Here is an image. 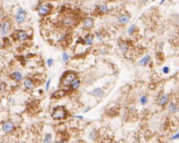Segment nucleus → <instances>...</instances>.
<instances>
[{
  "label": "nucleus",
  "mask_w": 179,
  "mask_h": 143,
  "mask_svg": "<svg viewBox=\"0 0 179 143\" xmlns=\"http://www.w3.org/2000/svg\"><path fill=\"white\" fill-rule=\"evenodd\" d=\"M67 115V112L63 107H57L54 110L52 113V118L54 120H61L65 118Z\"/></svg>",
  "instance_id": "1"
},
{
  "label": "nucleus",
  "mask_w": 179,
  "mask_h": 143,
  "mask_svg": "<svg viewBox=\"0 0 179 143\" xmlns=\"http://www.w3.org/2000/svg\"><path fill=\"white\" fill-rule=\"evenodd\" d=\"M77 75L73 72H70L66 74L62 80V84L64 86H70L74 80H76Z\"/></svg>",
  "instance_id": "2"
},
{
  "label": "nucleus",
  "mask_w": 179,
  "mask_h": 143,
  "mask_svg": "<svg viewBox=\"0 0 179 143\" xmlns=\"http://www.w3.org/2000/svg\"><path fill=\"white\" fill-rule=\"evenodd\" d=\"M75 23H76V20L73 16L68 15L63 18L62 24L65 27H72V26H74Z\"/></svg>",
  "instance_id": "3"
},
{
  "label": "nucleus",
  "mask_w": 179,
  "mask_h": 143,
  "mask_svg": "<svg viewBox=\"0 0 179 143\" xmlns=\"http://www.w3.org/2000/svg\"><path fill=\"white\" fill-rule=\"evenodd\" d=\"M51 7L49 4H43L38 8V14L40 16H45L51 13Z\"/></svg>",
  "instance_id": "4"
},
{
  "label": "nucleus",
  "mask_w": 179,
  "mask_h": 143,
  "mask_svg": "<svg viewBox=\"0 0 179 143\" xmlns=\"http://www.w3.org/2000/svg\"><path fill=\"white\" fill-rule=\"evenodd\" d=\"M11 27V23L8 20H4L1 23V35L2 37L5 36L8 33Z\"/></svg>",
  "instance_id": "5"
},
{
  "label": "nucleus",
  "mask_w": 179,
  "mask_h": 143,
  "mask_svg": "<svg viewBox=\"0 0 179 143\" xmlns=\"http://www.w3.org/2000/svg\"><path fill=\"white\" fill-rule=\"evenodd\" d=\"M14 129V125L11 121H6L3 125V130L6 133L11 132Z\"/></svg>",
  "instance_id": "6"
},
{
  "label": "nucleus",
  "mask_w": 179,
  "mask_h": 143,
  "mask_svg": "<svg viewBox=\"0 0 179 143\" xmlns=\"http://www.w3.org/2000/svg\"><path fill=\"white\" fill-rule=\"evenodd\" d=\"M117 20L119 23L121 24H126L130 22V16L129 15H121L117 18Z\"/></svg>",
  "instance_id": "7"
},
{
  "label": "nucleus",
  "mask_w": 179,
  "mask_h": 143,
  "mask_svg": "<svg viewBox=\"0 0 179 143\" xmlns=\"http://www.w3.org/2000/svg\"><path fill=\"white\" fill-rule=\"evenodd\" d=\"M168 100H169V96L168 94H164V95H162L160 98L159 101H158V104L160 106L164 107L165 104H167V103L168 102Z\"/></svg>",
  "instance_id": "8"
},
{
  "label": "nucleus",
  "mask_w": 179,
  "mask_h": 143,
  "mask_svg": "<svg viewBox=\"0 0 179 143\" xmlns=\"http://www.w3.org/2000/svg\"><path fill=\"white\" fill-rule=\"evenodd\" d=\"M168 110L170 113L172 114H175L179 111V107L178 104H174L173 102H170L169 106H168Z\"/></svg>",
  "instance_id": "9"
},
{
  "label": "nucleus",
  "mask_w": 179,
  "mask_h": 143,
  "mask_svg": "<svg viewBox=\"0 0 179 143\" xmlns=\"http://www.w3.org/2000/svg\"><path fill=\"white\" fill-rule=\"evenodd\" d=\"M93 26V20H91V18H87L85 20L84 23H83V27L85 29L91 28Z\"/></svg>",
  "instance_id": "10"
},
{
  "label": "nucleus",
  "mask_w": 179,
  "mask_h": 143,
  "mask_svg": "<svg viewBox=\"0 0 179 143\" xmlns=\"http://www.w3.org/2000/svg\"><path fill=\"white\" fill-rule=\"evenodd\" d=\"M27 38H28V34H27V33L24 32V31H20V33L17 34V39H19L20 41L26 40Z\"/></svg>",
  "instance_id": "11"
},
{
  "label": "nucleus",
  "mask_w": 179,
  "mask_h": 143,
  "mask_svg": "<svg viewBox=\"0 0 179 143\" xmlns=\"http://www.w3.org/2000/svg\"><path fill=\"white\" fill-rule=\"evenodd\" d=\"M91 94H93V95L96 96V97H102V96H104L105 94V92H104V91L102 90V88H95V90L92 91V92Z\"/></svg>",
  "instance_id": "12"
},
{
  "label": "nucleus",
  "mask_w": 179,
  "mask_h": 143,
  "mask_svg": "<svg viewBox=\"0 0 179 143\" xmlns=\"http://www.w3.org/2000/svg\"><path fill=\"white\" fill-rule=\"evenodd\" d=\"M26 14L25 13H16V20L18 23H23V21L26 20Z\"/></svg>",
  "instance_id": "13"
},
{
  "label": "nucleus",
  "mask_w": 179,
  "mask_h": 143,
  "mask_svg": "<svg viewBox=\"0 0 179 143\" xmlns=\"http://www.w3.org/2000/svg\"><path fill=\"white\" fill-rule=\"evenodd\" d=\"M23 84L27 89H33L34 87V84L33 83L30 79H26L24 82H23Z\"/></svg>",
  "instance_id": "14"
},
{
  "label": "nucleus",
  "mask_w": 179,
  "mask_h": 143,
  "mask_svg": "<svg viewBox=\"0 0 179 143\" xmlns=\"http://www.w3.org/2000/svg\"><path fill=\"white\" fill-rule=\"evenodd\" d=\"M150 60H151V56H150L149 54H147V55H145L143 57V59L140 60V65H142V66H145V65L147 64Z\"/></svg>",
  "instance_id": "15"
},
{
  "label": "nucleus",
  "mask_w": 179,
  "mask_h": 143,
  "mask_svg": "<svg viewBox=\"0 0 179 143\" xmlns=\"http://www.w3.org/2000/svg\"><path fill=\"white\" fill-rule=\"evenodd\" d=\"M13 78L14 79L15 81H22V79H23V75L21 74V73L19 72V71H16L14 73H13Z\"/></svg>",
  "instance_id": "16"
},
{
  "label": "nucleus",
  "mask_w": 179,
  "mask_h": 143,
  "mask_svg": "<svg viewBox=\"0 0 179 143\" xmlns=\"http://www.w3.org/2000/svg\"><path fill=\"white\" fill-rule=\"evenodd\" d=\"M79 86H80V81L79 80H78V79L74 80V81L72 82V83L71 84V85H70L71 89V90H73V91L77 90V89L79 87Z\"/></svg>",
  "instance_id": "17"
},
{
  "label": "nucleus",
  "mask_w": 179,
  "mask_h": 143,
  "mask_svg": "<svg viewBox=\"0 0 179 143\" xmlns=\"http://www.w3.org/2000/svg\"><path fill=\"white\" fill-rule=\"evenodd\" d=\"M119 48L120 51H122V52H126L128 51L129 49V46L126 42H121L119 44Z\"/></svg>",
  "instance_id": "18"
},
{
  "label": "nucleus",
  "mask_w": 179,
  "mask_h": 143,
  "mask_svg": "<svg viewBox=\"0 0 179 143\" xmlns=\"http://www.w3.org/2000/svg\"><path fill=\"white\" fill-rule=\"evenodd\" d=\"M65 94V91L64 90H58L56 92H54V97H56V98H61L63 96H64Z\"/></svg>",
  "instance_id": "19"
},
{
  "label": "nucleus",
  "mask_w": 179,
  "mask_h": 143,
  "mask_svg": "<svg viewBox=\"0 0 179 143\" xmlns=\"http://www.w3.org/2000/svg\"><path fill=\"white\" fill-rule=\"evenodd\" d=\"M98 9H99L101 12H102V13H105V12L109 11L108 6H106V5H105V4H103V5H100V6H99Z\"/></svg>",
  "instance_id": "20"
},
{
  "label": "nucleus",
  "mask_w": 179,
  "mask_h": 143,
  "mask_svg": "<svg viewBox=\"0 0 179 143\" xmlns=\"http://www.w3.org/2000/svg\"><path fill=\"white\" fill-rule=\"evenodd\" d=\"M136 25H131L130 26V28L128 29V30H127V33L129 35H133V34L135 33V31H136Z\"/></svg>",
  "instance_id": "21"
},
{
  "label": "nucleus",
  "mask_w": 179,
  "mask_h": 143,
  "mask_svg": "<svg viewBox=\"0 0 179 143\" xmlns=\"http://www.w3.org/2000/svg\"><path fill=\"white\" fill-rule=\"evenodd\" d=\"M140 101L141 104L144 105V104H146L147 103V101H148L147 97V96H145V95L141 96V97H140Z\"/></svg>",
  "instance_id": "22"
},
{
  "label": "nucleus",
  "mask_w": 179,
  "mask_h": 143,
  "mask_svg": "<svg viewBox=\"0 0 179 143\" xmlns=\"http://www.w3.org/2000/svg\"><path fill=\"white\" fill-rule=\"evenodd\" d=\"M51 140H52V135L51 134L48 133V134H47L44 138V139H43V142H51Z\"/></svg>",
  "instance_id": "23"
},
{
  "label": "nucleus",
  "mask_w": 179,
  "mask_h": 143,
  "mask_svg": "<svg viewBox=\"0 0 179 143\" xmlns=\"http://www.w3.org/2000/svg\"><path fill=\"white\" fill-rule=\"evenodd\" d=\"M92 43H93V39H92V37H88L85 39V43H86L87 45L89 46L91 45Z\"/></svg>",
  "instance_id": "24"
},
{
  "label": "nucleus",
  "mask_w": 179,
  "mask_h": 143,
  "mask_svg": "<svg viewBox=\"0 0 179 143\" xmlns=\"http://www.w3.org/2000/svg\"><path fill=\"white\" fill-rule=\"evenodd\" d=\"M62 59L64 62H68V60H69V56L66 53H63L62 54Z\"/></svg>",
  "instance_id": "25"
},
{
  "label": "nucleus",
  "mask_w": 179,
  "mask_h": 143,
  "mask_svg": "<svg viewBox=\"0 0 179 143\" xmlns=\"http://www.w3.org/2000/svg\"><path fill=\"white\" fill-rule=\"evenodd\" d=\"M90 138H91L92 140H95V138H97V133L96 132H92L90 133Z\"/></svg>",
  "instance_id": "26"
},
{
  "label": "nucleus",
  "mask_w": 179,
  "mask_h": 143,
  "mask_svg": "<svg viewBox=\"0 0 179 143\" xmlns=\"http://www.w3.org/2000/svg\"><path fill=\"white\" fill-rule=\"evenodd\" d=\"M47 63L48 67L50 68V67H51V66L53 65V64H54V59H52V58H49V59L47 60Z\"/></svg>",
  "instance_id": "27"
},
{
  "label": "nucleus",
  "mask_w": 179,
  "mask_h": 143,
  "mask_svg": "<svg viewBox=\"0 0 179 143\" xmlns=\"http://www.w3.org/2000/svg\"><path fill=\"white\" fill-rule=\"evenodd\" d=\"M163 73H165V74H167V73H169V71H170V69H169V68L168 67H167V66H165V67H164L163 68Z\"/></svg>",
  "instance_id": "28"
},
{
  "label": "nucleus",
  "mask_w": 179,
  "mask_h": 143,
  "mask_svg": "<svg viewBox=\"0 0 179 143\" xmlns=\"http://www.w3.org/2000/svg\"><path fill=\"white\" fill-rule=\"evenodd\" d=\"M170 139H171V140H177V139H179V132H178L175 135H173L172 137L170 138Z\"/></svg>",
  "instance_id": "29"
},
{
  "label": "nucleus",
  "mask_w": 179,
  "mask_h": 143,
  "mask_svg": "<svg viewBox=\"0 0 179 143\" xmlns=\"http://www.w3.org/2000/svg\"><path fill=\"white\" fill-rule=\"evenodd\" d=\"M16 13H25V14H26V12L23 8H19L17 9Z\"/></svg>",
  "instance_id": "30"
},
{
  "label": "nucleus",
  "mask_w": 179,
  "mask_h": 143,
  "mask_svg": "<svg viewBox=\"0 0 179 143\" xmlns=\"http://www.w3.org/2000/svg\"><path fill=\"white\" fill-rule=\"evenodd\" d=\"M50 83H51V79H49L48 81H47V83H46V91H48L49 87H50Z\"/></svg>",
  "instance_id": "31"
},
{
  "label": "nucleus",
  "mask_w": 179,
  "mask_h": 143,
  "mask_svg": "<svg viewBox=\"0 0 179 143\" xmlns=\"http://www.w3.org/2000/svg\"><path fill=\"white\" fill-rule=\"evenodd\" d=\"M97 38L99 39V40H102V34L100 33H97Z\"/></svg>",
  "instance_id": "32"
},
{
  "label": "nucleus",
  "mask_w": 179,
  "mask_h": 143,
  "mask_svg": "<svg viewBox=\"0 0 179 143\" xmlns=\"http://www.w3.org/2000/svg\"><path fill=\"white\" fill-rule=\"evenodd\" d=\"M74 118H78V119H83V116H79V115H74Z\"/></svg>",
  "instance_id": "33"
},
{
  "label": "nucleus",
  "mask_w": 179,
  "mask_h": 143,
  "mask_svg": "<svg viewBox=\"0 0 179 143\" xmlns=\"http://www.w3.org/2000/svg\"><path fill=\"white\" fill-rule=\"evenodd\" d=\"M140 3H143V4H145V3H147V0H140Z\"/></svg>",
  "instance_id": "34"
},
{
  "label": "nucleus",
  "mask_w": 179,
  "mask_h": 143,
  "mask_svg": "<svg viewBox=\"0 0 179 143\" xmlns=\"http://www.w3.org/2000/svg\"><path fill=\"white\" fill-rule=\"evenodd\" d=\"M166 0H161V2H160V5H162L163 3H165Z\"/></svg>",
  "instance_id": "35"
},
{
  "label": "nucleus",
  "mask_w": 179,
  "mask_h": 143,
  "mask_svg": "<svg viewBox=\"0 0 179 143\" xmlns=\"http://www.w3.org/2000/svg\"><path fill=\"white\" fill-rule=\"evenodd\" d=\"M152 1H153V2H154V1H156V0H152Z\"/></svg>",
  "instance_id": "36"
},
{
  "label": "nucleus",
  "mask_w": 179,
  "mask_h": 143,
  "mask_svg": "<svg viewBox=\"0 0 179 143\" xmlns=\"http://www.w3.org/2000/svg\"><path fill=\"white\" fill-rule=\"evenodd\" d=\"M178 26H179V20H178Z\"/></svg>",
  "instance_id": "37"
}]
</instances>
